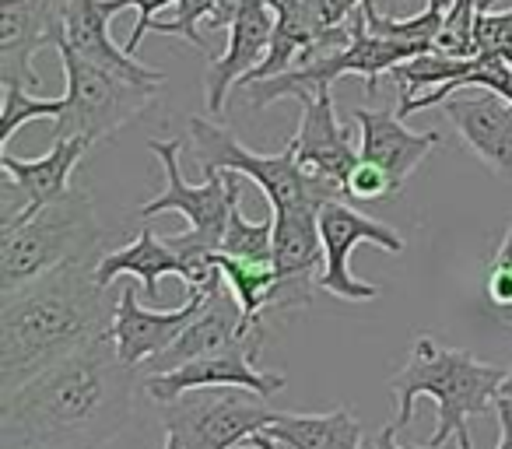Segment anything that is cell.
<instances>
[{"label":"cell","mask_w":512,"mask_h":449,"mask_svg":"<svg viewBox=\"0 0 512 449\" xmlns=\"http://www.w3.org/2000/svg\"><path fill=\"white\" fill-rule=\"evenodd\" d=\"M137 369L102 334L0 397V449H102L134 414Z\"/></svg>","instance_id":"6da1fadb"},{"label":"cell","mask_w":512,"mask_h":449,"mask_svg":"<svg viewBox=\"0 0 512 449\" xmlns=\"http://www.w3.org/2000/svg\"><path fill=\"white\" fill-rule=\"evenodd\" d=\"M99 264H64L32 285L0 295V397L109 334L120 295L99 285Z\"/></svg>","instance_id":"7a4b0ae2"},{"label":"cell","mask_w":512,"mask_h":449,"mask_svg":"<svg viewBox=\"0 0 512 449\" xmlns=\"http://www.w3.org/2000/svg\"><path fill=\"white\" fill-rule=\"evenodd\" d=\"M505 376H509L505 365L477 362L470 351L442 348L435 337L418 334L404 369L390 379V390L400 400L397 418L390 425L404 432L414 418L418 397H428L435 400V411H439V418H435L439 425H435L428 446H449V439H456L467 428L470 414H484L498 404Z\"/></svg>","instance_id":"3957f363"},{"label":"cell","mask_w":512,"mask_h":449,"mask_svg":"<svg viewBox=\"0 0 512 449\" xmlns=\"http://www.w3.org/2000/svg\"><path fill=\"white\" fill-rule=\"evenodd\" d=\"M102 257L92 193L71 190L25 218L0 225V295L18 292L64 264H99Z\"/></svg>","instance_id":"277c9868"},{"label":"cell","mask_w":512,"mask_h":449,"mask_svg":"<svg viewBox=\"0 0 512 449\" xmlns=\"http://www.w3.org/2000/svg\"><path fill=\"white\" fill-rule=\"evenodd\" d=\"M193 137V162L207 172H239V176L253 179L264 190L271 211H285V207H327L330 200L348 197L341 183H330L323 176H313L309 169L299 165L292 141L278 155H253L242 148V141L221 123L207 120V116H193L190 120Z\"/></svg>","instance_id":"5b68a950"},{"label":"cell","mask_w":512,"mask_h":449,"mask_svg":"<svg viewBox=\"0 0 512 449\" xmlns=\"http://www.w3.org/2000/svg\"><path fill=\"white\" fill-rule=\"evenodd\" d=\"M418 53H428V46H414V43H397V39H383L369 29L365 22L362 8L351 15V43L341 46V50H327L320 57H309V60H299L292 71H281L274 78H264V81H242L246 88V99L253 109H267L271 102L278 99H316L320 92H330L337 78L344 74H358L365 78V92L376 95V81L383 71H393L397 64L404 60L418 57Z\"/></svg>","instance_id":"8992f818"},{"label":"cell","mask_w":512,"mask_h":449,"mask_svg":"<svg viewBox=\"0 0 512 449\" xmlns=\"http://www.w3.org/2000/svg\"><path fill=\"white\" fill-rule=\"evenodd\" d=\"M57 53L67 74V95L53 141H67V137H81L88 144L106 141L109 134L137 120L162 92V85H144L127 74L109 71V67L74 53L67 43H60Z\"/></svg>","instance_id":"52a82bcc"},{"label":"cell","mask_w":512,"mask_h":449,"mask_svg":"<svg viewBox=\"0 0 512 449\" xmlns=\"http://www.w3.org/2000/svg\"><path fill=\"white\" fill-rule=\"evenodd\" d=\"M151 155L162 162L165 169V190L158 197H151L148 204H141V221L155 218L162 211H176L190 225V236L200 239L211 250H221V239H225L228 218H232V200L242 193L239 172H207L204 183L193 186L183 179L179 169V141H151Z\"/></svg>","instance_id":"ba28073f"},{"label":"cell","mask_w":512,"mask_h":449,"mask_svg":"<svg viewBox=\"0 0 512 449\" xmlns=\"http://www.w3.org/2000/svg\"><path fill=\"white\" fill-rule=\"evenodd\" d=\"M264 400L267 397L242 390V386H207V390H190L165 404V421L190 428L211 449H239L256 432H264L278 414Z\"/></svg>","instance_id":"9c48e42d"},{"label":"cell","mask_w":512,"mask_h":449,"mask_svg":"<svg viewBox=\"0 0 512 449\" xmlns=\"http://www.w3.org/2000/svg\"><path fill=\"white\" fill-rule=\"evenodd\" d=\"M320 232H323V271L316 274V285L323 292L337 295V299H348V302H369L379 295L376 285L369 281H358L351 274V250L358 243H376L379 250L386 253H404L407 243L404 236L383 225L376 218H365L362 211L348 207L344 200H330L327 207L320 211Z\"/></svg>","instance_id":"30bf717a"},{"label":"cell","mask_w":512,"mask_h":449,"mask_svg":"<svg viewBox=\"0 0 512 449\" xmlns=\"http://www.w3.org/2000/svg\"><path fill=\"white\" fill-rule=\"evenodd\" d=\"M88 148L92 144L81 137H67V141H53V148L32 162H22L11 151H0V225L67 197L74 190L71 176L81 158L88 155Z\"/></svg>","instance_id":"8fae6325"},{"label":"cell","mask_w":512,"mask_h":449,"mask_svg":"<svg viewBox=\"0 0 512 449\" xmlns=\"http://www.w3.org/2000/svg\"><path fill=\"white\" fill-rule=\"evenodd\" d=\"M323 207H285L274 211V271L281 285L271 309H302L313 299V274L327 260L320 232Z\"/></svg>","instance_id":"7c38bea8"},{"label":"cell","mask_w":512,"mask_h":449,"mask_svg":"<svg viewBox=\"0 0 512 449\" xmlns=\"http://www.w3.org/2000/svg\"><path fill=\"white\" fill-rule=\"evenodd\" d=\"M67 0H0V81L39 88L32 57L64 43Z\"/></svg>","instance_id":"4fadbf2b"},{"label":"cell","mask_w":512,"mask_h":449,"mask_svg":"<svg viewBox=\"0 0 512 449\" xmlns=\"http://www.w3.org/2000/svg\"><path fill=\"white\" fill-rule=\"evenodd\" d=\"M256 355L260 351L239 344V348L214 351V355L193 358V362L179 365L172 372H155L144 379V393L158 404H172L190 390H207V386H242L260 397H274L285 390V376L281 372H260L256 369Z\"/></svg>","instance_id":"5bb4252c"},{"label":"cell","mask_w":512,"mask_h":449,"mask_svg":"<svg viewBox=\"0 0 512 449\" xmlns=\"http://www.w3.org/2000/svg\"><path fill=\"white\" fill-rule=\"evenodd\" d=\"M264 337H267V330L253 327V323L246 320V313H242V306L235 302V295L225 292V285H221L207 295L200 316L179 334V341L172 344L169 351L151 358V362H144L141 369L148 372V376H155V372H172V369H179V365L193 362V358L239 348V344H249V348L260 351L264 348Z\"/></svg>","instance_id":"9a60e30c"},{"label":"cell","mask_w":512,"mask_h":449,"mask_svg":"<svg viewBox=\"0 0 512 449\" xmlns=\"http://www.w3.org/2000/svg\"><path fill=\"white\" fill-rule=\"evenodd\" d=\"M207 295L211 292H190L179 309H148L137 299V288L127 285L120 292V309H116V320L109 327L120 358L130 369H141L144 362H151L155 355L169 351L179 341L186 327L200 316Z\"/></svg>","instance_id":"2e32d148"},{"label":"cell","mask_w":512,"mask_h":449,"mask_svg":"<svg viewBox=\"0 0 512 449\" xmlns=\"http://www.w3.org/2000/svg\"><path fill=\"white\" fill-rule=\"evenodd\" d=\"M442 113L498 179H512V99L477 88L474 95H449Z\"/></svg>","instance_id":"e0dca14e"},{"label":"cell","mask_w":512,"mask_h":449,"mask_svg":"<svg viewBox=\"0 0 512 449\" xmlns=\"http://www.w3.org/2000/svg\"><path fill=\"white\" fill-rule=\"evenodd\" d=\"M348 116L358 123L362 137H358V155L365 162L383 165L393 176V183L404 186L411 179V172L428 158V151L442 141L439 130H407L404 116L393 109H372V106H355L348 109Z\"/></svg>","instance_id":"ac0fdd59"},{"label":"cell","mask_w":512,"mask_h":449,"mask_svg":"<svg viewBox=\"0 0 512 449\" xmlns=\"http://www.w3.org/2000/svg\"><path fill=\"white\" fill-rule=\"evenodd\" d=\"M274 8L271 0H256L228 25V46L221 57L211 60L204 78V92H207V109L221 113L225 109V95L235 81H246L256 67L264 64L267 50H271L274 39Z\"/></svg>","instance_id":"d6986e66"},{"label":"cell","mask_w":512,"mask_h":449,"mask_svg":"<svg viewBox=\"0 0 512 449\" xmlns=\"http://www.w3.org/2000/svg\"><path fill=\"white\" fill-rule=\"evenodd\" d=\"M292 148L299 155V165L309 169L313 176H323L330 183H341L348 179V172L358 165V144L344 134V127L337 123L334 95L320 92L316 99L302 102L299 130L292 137Z\"/></svg>","instance_id":"ffe728a7"},{"label":"cell","mask_w":512,"mask_h":449,"mask_svg":"<svg viewBox=\"0 0 512 449\" xmlns=\"http://www.w3.org/2000/svg\"><path fill=\"white\" fill-rule=\"evenodd\" d=\"M64 43L74 53L95 60V64L109 67L116 74H127L144 85H165V71H151L144 67L134 53L113 43L109 36V15L102 0H67L64 8Z\"/></svg>","instance_id":"44dd1931"},{"label":"cell","mask_w":512,"mask_h":449,"mask_svg":"<svg viewBox=\"0 0 512 449\" xmlns=\"http://www.w3.org/2000/svg\"><path fill=\"white\" fill-rule=\"evenodd\" d=\"M123 274L141 281L144 295H148L151 302H158V281H162L165 274L183 278V260H179V253L172 250L165 239L155 236L151 218L141 225L134 243L123 246V250L106 253V257L99 260V267H95V278H99V285H106V288H113L116 278H123Z\"/></svg>","instance_id":"7402d4cb"},{"label":"cell","mask_w":512,"mask_h":449,"mask_svg":"<svg viewBox=\"0 0 512 449\" xmlns=\"http://www.w3.org/2000/svg\"><path fill=\"white\" fill-rule=\"evenodd\" d=\"M264 435H271L281 449H351L362 446V421L348 407L323 414L278 411Z\"/></svg>","instance_id":"603a6c76"},{"label":"cell","mask_w":512,"mask_h":449,"mask_svg":"<svg viewBox=\"0 0 512 449\" xmlns=\"http://www.w3.org/2000/svg\"><path fill=\"white\" fill-rule=\"evenodd\" d=\"M218 267H221V278H225V288L235 295L246 320L253 327H264V313L271 309L274 292L281 285L274 264H256V260H239L218 253Z\"/></svg>","instance_id":"cb8c5ba5"},{"label":"cell","mask_w":512,"mask_h":449,"mask_svg":"<svg viewBox=\"0 0 512 449\" xmlns=\"http://www.w3.org/2000/svg\"><path fill=\"white\" fill-rule=\"evenodd\" d=\"M477 67V57H453L446 50H428L393 67V81L400 85V102H411L446 81H463Z\"/></svg>","instance_id":"d4e9b609"},{"label":"cell","mask_w":512,"mask_h":449,"mask_svg":"<svg viewBox=\"0 0 512 449\" xmlns=\"http://www.w3.org/2000/svg\"><path fill=\"white\" fill-rule=\"evenodd\" d=\"M225 257L256 260V264H274V211L264 221H249L242 214V193L232 200V218H228L221 250Z\"/></svg>","instance_id":"484cf974"},{"label":"cell","mask_w":512,"mask_h":449,"mask_svg":"<svg viewBox=\"0 0 512 449\" xmlns=\"http://www.w3.org/2000/svg\"><path fill=\"white\" fill-rule=\"evenodd\" d=\"M64 113V99H36V95L25 92V85H15L8 81L4 85V109H0V141L8 148V141L18 134V127L36 120H60Z\"/></svg>","instance_id":"4316f807"},{"label":"cell","mask_w":512,"mask_h":449,"mask_svg":"<svg viewBox=\"0 0 512 449\" xmlns=\"http://www.w3.org/2000/svg\"><path fill=\"white\" fill-rule=\"evenodd\" d=\"M484 295H488L491 316L512 330V221L491 257L488 274H484Z\"/></svg>","instance_id":"83f0119b"},{"label":"cell","mask_w":512,"mask_h":449,"mask_svg":"<svg viewBox=\"0 0 512 449\" xmlns=\"http://www.w3.org/2000/svg\"><path fill=\"white\" fill-rule=\"evenodd\" d=\"M498 0H449L446 4V29L439 36V50L453 57H477L474 53V25L477 15L495 8Z\"/></svg>","instance_id":"f1b7e54d"},{"label":"cell","mask_w":512,"mask_h":449,"mask_svg":"<svg viewBox=\"0 0 512 449\" xmlns=\"http://www.w3.org/2000/svg\"><path fill=\"white\" fill-rule=\"evenodd\" d=\"M214 11H218V0H179L176 4V15L172 18H155V25H151V32H162V36H179L186 39L190 46H197L204 57L214 60L211 46H207V39L200 36V22H211Z\"/></svg>","instance_id":"f546056e"},{"label":"cell","mask_w":512,"mask_h":449,"mask_svg":"<svg viewBox=\"0 0 512 449\" xmlns=\"http://www.w3.org/2000/svg\"><path fill=\"white\" fill-rule=\"evenodd\" d=\"M344 193L355 200H365V204H376V200H386V197H393V193H400V186L393 183V176L383 165L358 158V165L348 172V179H344Z\"/></svg>","instance_id":"4dcf8cb0"},{"label":"cell","mask_w":512,"mask_h":449,"mask_svg":"<svg viewBox=\"0 0 512 449\" xmlns=\"http://www.w3.org/2000/svg\"><path fill=\"white\" fill-rule=\"evenodd\" d=\"M365 0H302L309 25L316 29L320 39H334L348 32V18L362 8Z\"/></svg>","instance_id":"1f68e13d"},{"label":"cell","mask_w":512,"mask_h":449,"mask_svg":"<svg viewBox=\"0 0 512 449\" xmlns=\"http://www.w3.org/2000/svg\"><path fill=\"white\" fill-rule=\"evenodd\" d=\"M102 4H106V15L109 18H116L120 11H127V8H137V22H134V29H130L127 46H123L127 53H137V46H141V39L151 32L155 18L162 15L169 4H179V0H102Z\"/></svg>","instance_id":"d6a6232c"},{"label":"cell","mask_w":512,"mask_h":449,"mask_svg":"<svg viewBox=\"0 0 512 449\" xmlns=\"http://www.w3.org/2000/svg\"><path fill=\"white\" fill-rule=\"evenodd\" d=\"M512 50V11H481L474 25V53Z\"/></svg>","instance_id":"836d02e7"},{"label":"cell","mask_w":512,"mask_h":449,"mask_svg":"<svg viewBox=\"0 0 512 449\" xmlns=\"http://www.w3.org/2000/svg\"><path fill=\"white\" fill-rule=\"evenodd\" d=\"M495 411H498V425H502V439H498V449H512V397H498ZM456 449H474L467 428L456 435Z\"/></svg>","instance_id":"e575fe53"},{"label":"cell","mask_w":512,"mask_h":449,"mask_svg":"<svg viewBox=\"0 0 512 449\" xmlns=\"http://www.w3.org/2000/svg\"><path fill=\"white\" fill-rule=\"evenodd\" d=\"M162 449H211L204 439H197V435L190 432V428H183V425H169L165 421V442H162Z\"/></svg>","instance_id":"d590c367"},{"label":"cell","mask_w":512,"mask_h":449,"mask_svg":"<svg viewBox=\"0 0 512 449\" xmlns=\"http://www.w3.org/2000/svg\"><path fill=\"white\" fill-rule=\"evenodd\" d=\"M376 449H446V446H428V442H425V446H400V442H397V428L386 425L383 432H379V439H376ZM449 449H453V446H449Z\"/></svg>","instance_id":"8d00e7d4"},{"label":"cell","mask_w":512,"mask_h":449,"mask_svg":"<svg viewBox=\"0 0 512 449\" xmlns=\"http://www.w3.org/2000/svg\"><path fill=\"white\" fill-rule=\"evenodd\" d=\"M246 449H281L278 442L271 439V435H264V432H256L253 439L246 442Z\"/></svg>","instance_id":"74e56055"},{"label":"cell","mask_w":512,"mask_h":449,"mask_svg":"<svg viewBox=\"0 0 512 449\" xmlns=\"http://www.w3.org/2000/svg\"><path fill=\"white\" fill-rule=\"evenodd\" d=\"M502 397H512V365H509V376H505V383H502Z\"/></svg>","instance_id":"f35d334b"},{"label":"cell","mask_w":512,"mask_h":449,"mask_svg":"<svg viewBox=\"0 0 512 449\" xmlns=\"http://www.w3.org/2000/svg\"><path fill=\"white\" fill-rule=\"evenodd\" d=\"M505 53V60H509V64H512V50H502Z\"/></svg>","instance_id":"ab89813d"},{"label":"cell","mask_w":512,"mask_h":449,"mask_svg":"<svg viewBox=\"0 0 512 449\" xmlns=\"http://www.w3.org/2000/svg\"><path fill=\"white\" fill-rule=\"evenodd\" d=\"M351 449H362V446H351Z\"/></svg>","instance_id":"60d3db41"}]
</instances>
